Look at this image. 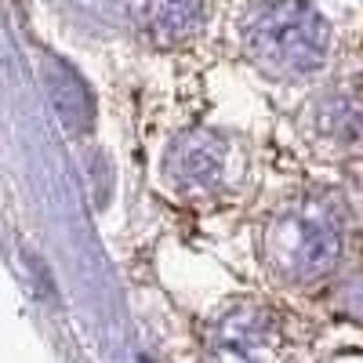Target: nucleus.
Instances as JSON below:
<instances>
[{
  "mask_svg": "<svg viewBox=\"0 0 363 363\" xmlns=\"http://www.w3.org/2000/svg\"><path fill=\"white\" fill-rule=\"evenodd\" d=\"M51 91H55V106L62 109L69 120H80L84 113H91L87 91H84L80 77L66 62H51Z\"/></svg>",
  "mask_w": 363,
  "mask_h": 363,
  "instance_id": "3",
  "label": "nucleus"
},
{
  "mask_svg": "<svg viewBox=\"0 0 363 363\" xmlns=\"http://www.w3.org/2000/svg\"><path fill=\"white\" fill-rule=\"evenodd\" d=\"M149 18H153L157 33L186 37L200 22V4L196 0H153V4H149Z\"/></svg>",
  "mask_w": 363,
  "mask_h": 363,
  "instance_id": "2",
  "label": "nucleus"
},
{
  "mask_svg": "<svg viewBox=\"0 0 363 363\" xmlns=\"http://www.w3.org/2000/svg\"><path fill=\"white\" fill-rule=\"evenodd\" d=\"M247 51L265 69L309 73L327 55V22L306 0H269L247 18Z\"/></svg>",
  "mask_w": 363,
  "mask_h": 363,
  "instance_id": "1",
  "label": "nucleus"
}]
</instances>
